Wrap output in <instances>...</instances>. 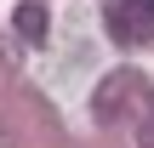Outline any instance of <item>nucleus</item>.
<instances>
[{
    "label": "nucleus",
    "mask_w": 154,
    "mask_h": 148,
    "mask_svg": "<svg viewBox=\"0 0 154 148\" xmlns=\"http://www.w3.org/2000/svg\"><path fill=\"white\" fill-rule=\"evenodd\" d=\"M109 34L120 46H137L154 34V0H109Z\"/></svg>",
    "instance_id": "1"
},
{
    "label": "nucleus",
    "mask_w": 154,
    "mask_h": 148,
    "mask_svg": "<svg viewBox=\"0 0 154 148\" xmlns=\"http://www.w3.org/2000/svg\"><path fill=\"white\" fill-rule=\"evenodd\" d=\"M17 29H23L29 40H46V11H40V6H17Z\"/></svg>",
    "instance_id": "2"
}]
</instances>
